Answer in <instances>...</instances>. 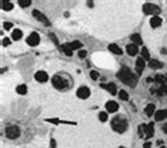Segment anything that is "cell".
Returning <instances> with one entry per match:
<instances>
[{
  "instance_id": "37",
  "label": "cell",
  "mask_w": 167,
  "mask_h": 148,
  "mask_svg": "<svg viewBox=\"0 0 167 148\" xmlns=\"http://www.w3.org/2000/svg\"><path fill=\"white\" fill-rule=\"evenodd\" d=\"M50 144H51V148H55V140H51Z\"/></svg>"
},
{
  "instance_id": "16",
  "label": "cell",
  "mask_w": 167,
  "mask_h": 148,
  "mask_svg": "<svg viewBox=\"0 0 167 148\" xmlns=\"http://www.w3.org/2000/svg\"><path fill=\"white\" fill-rule=\"evenodd\" d=\"M126 52L127 54H129L130 56H133V55H136V54H138L139 52V49H138V45L136 44H129L126 47Z\"/></svg>"
},
{
  "instance_id": "3",
  "label": "cell",
  "mask_w": 167,
  "mask_h": 148,
  "mask_svg": "<svg viewBox=\"0 0 167 148\" xmlns=\"http://www.w3.org/2000/svg\"><path fill=\"white\" fill-rule=\"evenodd\" d=\"M118 78L120 79L123 83H126L127 86L135 88V86L138 85V78L139 76L138 75H135L127 67H123V68H120V70L118 72Z\"/></svg>"
},
{
  "instance_id": "31",
  "label": "cell",
  "mask_w": 167,
  "mask_h": 148,
  "mask_svg": "<svg viewBox=\"0 0 167 148\" xmlns=\"http://www.w3.org/2000/svg\"><path fill=\"white\" fill-rule=\"evenodd\" d=\"M91 78H92L93 81H98V78H99V72H97V70H92V72H91Z\"/></svg>"
},
{
  "instance_id": "28",
  "label": "cell",
  "mask_w": 167,
  "mask_h": 148,
  "mask_svg": "<svg viewBox=\"0 0 167 148\" xmlns=\"http://www.w3.org/2000/svg\"><path fill=\"white\" fill-rule=\"evenodd\" d=\"M119 97H120V100H129V95H127V92H125V90H119Z\"/></svg>"
},
{
  "instance_id": "19",
  "label": "cell",
  "mask_w": 167,
  "mask_h": 148,
  "mask_svg": "<svg viewBox=\"0 0 167 148\" xmlns=\"http://www.w3.org/2000/svg\"><path fill=\"white\" fill-rule=\"evenodd\" d=\"M153 134H154V123H149L146 126V138L153 137Z\"/></svg>"
},
{
  "instance_id": "21",
  "label": "cell",
  "mask_w": 167,
  "mask_h": 148,
  "mask_svg": "<svg viewBox=\"0 0 167 148\" xmlns=\"http://www.w3.org/2000/svg\"><path fill=\"white\" fill-rule=\"evenodd\" d=\"M154 110H156V107H154V104H153V103L147 104V106H146V109H145L146 116H149V117H150V116H153V114H154Z\"/></svg>"
},
{
  "instance_id": "2",
  "label": "cell",
  "mask_w": 167,
  "mask_h": 148,
  "mask_svg": "<svg viewBox=\"0 0 167 148\" xmlns=\"http://www.w3.org/2000/svg\"><path fill=\"white\" fill-rule=\"evenodd\" d=\"M72 85V79L67 74H55L52 76V86L57 90H68Z\"/></svg>"
},
{
  "instance_id": "20",
  "label": "cell",
  "mask_w": 167,
  "mask_h": 148,
  "mask_svg": "<svg viewBox=\"0 0 167 148\" xmlns=\"http://www.w3.org/2000/svg\"><path fill=\"white\" fill-rule=\"evenodd\" d=\"M130 40L136 45H143V40H142V37L139 34H132V35H130Z\"/></svg>"
},
{
  "instance_id": "25",
  "label": "cell",
  "mask_w": 167,
  "mask_h": 148,
  "mask_svg": "<svg viewBox=\"0 0 167 148\" xmlns=\"http://www.w3.org/2000/svg\"><path fill=\"white\" fill-rule=\"evenodd\" d=\"M140 54H142V58L145 59H149V61H150V54H149V49L147 48H145V47H143V48H142V51H140Z\"/></svg>"
},
{
  "instance_id": "6",
  "label": "cell",
  "mask_w": 167,
  "mask_h": 148,
  "mask_svg": "<svg viewBox=\"0 0 167 148\" xmlns=\"http://www.w3.org/2000/svg\"><path fill=\"white\" fill-rule=\"evenodd\" d=\"M143 13H145V14L157 16L160 13V7H159V6H156V4L146 3V4H143Z\"/></svg>"
},
{
  "instance_id": "33",
  "label": "cell",
  "mask_w": 167,
  "mask_h": 148,
  "mask_svg": "<svg viewBox=\"0 0 167 148\" xmlns=\"http://www.w3.org/2000/svg\"><path fill=\"white\" fill-rule=\"evenodd\" d=\"M3 45H4V47L10 45V40H9V38H3Z\"/></svg>"
},
{
  "instance_id": "1",
  "label": "cell",
  "mask_w": 167,
  "mask_h": 148,
  "mask_svg": "<svg viewBox=\"0 0 167 148\" xmlns=\"http://www.w3.org/2000/svg\"><path fill=\"white\" fill-rule=\"evenodd\" d=\"M149 82H153V86L150 88V92L156 96H164L167 95V75H156L154 79H149Z\"/></svg>"
},
{
  "instance_id": "23",
  "label": "cell",
  "mask_w": 167,
  "mask_h": 148,
  "mask_svg": "<svg viewBox=\"0 0 167 148\" xmlns=\"http://www.w3.org/2000/svg\"><path fill=\"white\" fill-rule=\"evenodd\" d=\"M2 9H3L4 11H10L11 9H13V3H11V2H6V0H3V2H2Z\"/></svg>"
},
{
  "instance_id": "17",
  "label": "cell",
  "mask_w": 167,
  "mask_h": 148,
  "mask_svg": "<svg viewBox=\"0 0 167 148\" xmlns=\"http://www.w3.org/2000/svg\"><path fill=\"white\" fill-rule=\"evenodd\" d=\"M149 67L152 68V69H161L163 68V63L157 61V59H150L149 61Z\"/></svg>"
},
{
  "instance_id": "13",
  "label": "cell",
  "mask_w": 167,
  "mask_h": 148,
  "mask_svg": "<svg viewBox=\"0 0 167 148\" xmlns=\"http://www.w3.org/2000/svg\"><path fill=\"white\" fill-rule=\"evenodd\" d=\"M101 88L105 89V90H108L111 95H116V93H119L118 90H116V85H115V83H102Z\"/></svg>"
},
{
  "instance_id": "22",
  "label": "cell",
  "mask_w": 167,
  "mask_h": 148,
  "mask_svg": "<svg viewBox=\"0 0 167 148\" xmlns=\"http://www.w3.org/2000/svg\"><path fill=\"white\" fill-rule=\"evenodd\" d=\"M11 37H13V40H16V41H19L20 38L23 37V31L20 28H16V30H13V35H11Z\"/></svg>"
},
{
  "instance_id": "18",
  "label": "cell",
  "mask_w": 167,
  "mask_h": 148,
  "mask_svg": "<svg viewBox=\"0 0 167 148\" xmlns=\"http://www.w3.org/2000/svg\"><path fill=\"white\" fill-rule=\"evenodd\" d=\"M150 26L153 28H157V27L161 26V19H160L159 16H153L152 19H150Z\"/></svg>"
},
{
  "instance_id": "27",
  "label": "cell",
  "mask_w": 167,
  "mask_h": 148,
  "mask_svg": "<svg viewBox=\"0 0 167 148\" xmlns=\"http://www.w3.org/2000/svg\"><path fill=\"white\" fill-rule=\"evenodd\" d=\"M17 93H19V95H26L27 93V86L26 85H19L17 86Z\"/></svg>"
},
{
  "instance_id": "30",
  "label": "cell",
  "mask_w": 167,
  "mask_h": 148,
  "mask_svg": "<svg viewBox=\"0 0 167 148\" xmlns=\"http://www.w3.org/2000/svg\"><path fill=\"white\" fill-rule=\"evenodd\" d=\"M19 6H21V7H30L31 6V0H19Z\"/></svg>"
},
{
  "instance_id": "39",
  "label": "cell",
  "mask_w": 167,
  "mask_h": 148,
  "mask_svg": "<svg viewBox=\"0 0 167 148\" xmlns=\"http://www.w3.org/2000/svg\"><path fill=\"white\" fill-rule=\"evenodd\" d=\"M120 148H125V147H120Z\"/></svg>"
},
{
  "instance_id": "4",
  "label": "cell",
  "mask_w": 167,
  "mask_h": 148,
  "mask_svg": "<svg viewBox=\"0 0 167 148\" xmlns=\"http://www.w3.org/2000/svg\"><path fill=\"white\" fill-rule=\"evenodd\" d=\"M111 126L112 128L115 130L116 133H125L127 130V121H126V118L123 117V116H116V117L112 118V121H111Z\"/></svg>"
},
{
  "instance_id": "12",
  "label": "cell",
  "mask_w": 167,
  "mask_h": 148,
  "mask_svg": "<svg viewBox=\"0 0 167 148\" xmlns=\"http://www.w3.org/2000/svg\"><path fill=\"white\" fill-rule=\"evenodd\" d=\"M145 67H146V62H145V59L142 58V56L136 59V72H138V75L143 74V69H145Z\"/></svg>"
},
{
  "instance_id": "36",
  "label": "cell",
  "mask_w": 167,
  "mask_h": 148,
  "mask_svg": "<svg viewBox=\"0 0 167 148\" xmlns=\"http://www.w3.org/2000/svg\"><path fill=\"white\" fill-rule=\"evenodd\" d=\"M161 130H163L164 133L167 134V123H166V124H163V126H161Z\"/></svg>"
},
{
  "instance_id": "29",
  "label": "cell",
  "mask_w": 167,
  "mask_h": 148,
  "mask_svg": "<svg viewBox=\"0 0 167 148\" xmlns=\"http://www.w3.org/2000/svg\"><path fill=\"white\" fill-rule=\"evenodd\" d=\"M99 120L102 123L108 121V111H101V113H99Z\"/></svg>"
},
{
  "instance_id": "10",
  "label": "cell",
  "mask_w": 167,
  "mask_h": 148,
  "mask_svg": "<svg viewBox=\"0 0 167 148\" xmlns=\"http://www.w3.org/2000/svg\"><path fill=\"white\" fill-rule=\"evenodd\" d=\"M33 16H34V17H36V19L38 20V21L44 23L45 26H50V21H48V19H47V17H45V16L43 14V13H41L40 10H34V11H33Z\"/></svg>"
},
{
  "instance_id": "14",
  "label": "cell",
  "mask_w": 167,
  "mask_h": 148,
  "mask_svg": "<svg viewBox=\"0 0 167 148\" xmlns=\"http://www.w3.org/2000/svg\"><path fill=\"white\" fill-rule=\"evenodd\" d=\"M167 118V110H157L156 113H154V120L156 121H161V120H166Z\"/></svg>"
},
{
  "instance_id": "7",
  "label": "cell",
  "mask_w": 167,
  "mask_h": 148,
  "mask_svg": "<svg viewBox=\"0 0 167 148\" xmlns=\"http://www.w3.org/2000/svg\"><path fill=\"white\" fill-rule=\"evenodd\" d=\"M38 42H40V35L37 33H31L27 37V44L30 47H36V45H38Z\"/></svg>"
},
{
  "instance_id": "32",
  "label": "cell",
  "mask_w": 167,
  "mask_h": 148,
  "mask_svg": "<svg viewBox=\"0 0 167 148\" xmlns=\"http://www.w3.org/2000/svg\"><path fill=\"white\" fill-rule=\"evenodd\" d=\"M86 54H88V52H86V51H85V49H81V51H79V52H78V55H79V58H82V59H84V58H85V56H86Z\"/></svg>"
},
{
  "instance_id": "24",
  "label": "cell",
  "mask_w": 167,
  "mask_h": 148,
  "mask_svg": "<svg viewBox=\"0 0 167 148\" xmlns=\"http://www.w3.org/2000/svg\"><path fill=\"white\" fill-rule=\"evenodd\" d=\"M68 47H70L72 51H74V49H79L82 47V42H79V41H72V42H68Z\"/></svg>"
},
{
  "instance_id": "38",
  "label": "cell",
  "mask_w": 167,
  "mask_h": 148,
  "mask_svg": "<svg viewBox=\"0 0 167 148\" xmlns=\"http://www.w3.org/2000/svg\"><path fill=\"white\" fill-rule=\"evenodd\" d=\"M161 54H163V55H166V54H167V49H164V48H161Z\"/></svg>"
},
{
  "instance_id": "9",
  "label": "cell",
  "mask_w": 167,
  "mask_h": 148,
  "mask_svg": "<svg viewBox=\"0 0 167 148\" xmlns=\"http://www.w3.org/2000/svg\"><path fill=\"white\" fill-rule=\"evenodd\" d=\"M34 78H36V81H37V82L44 83V82L48 81V74H47V72H44V70H38V72H36Z\"/></svg>"
},
{
  "instance_id": "15",
  "label": "cell",
  "mask_w": 167,
  "mask_h": 148,
  "mask_svg": "<svg viewBox=\"0 0 167 148\" xmlns=\"http://www.w3.org/2000/svg\"><path fill=\"white\" fill-rule=\"evenodd\" d=\"M108 48H109V51H111L112 54H115V55H122V54H123L122 48H120L119 45H116V44H111Z\"/></svg>"
},
{
  "instance_id": "5",
  "label": "cell",
  "mask_w": 167,
  "mask_h": 148,
  "mask_svg": "<svg viewBox=\"0 0 167 148\" xmlns=\"http://www.w3.org/2000/svg\"><path fill=\"white\" fill-rule=\"evenodd\" d=\"M6 137L9 140H16L20 137V128L17 126H9L6 128Z\"/></svg>"
},
{
  "instance_id": "34",
  "label": "cell",
  "mask_w": 167,
  "mask_h": 148,
  "mask_svg": "<svg viewBox=\"0 0 167 148\" xmlns=\"http://www.w3.org/2000/svg\"><path fill=\"white\" fill-rule=\"evenodd\" d=\"M3 27H4L6 30H10V28H11V23H4Z\"/></svg>"
},
{
  "instance_id": "35",
  "label": "cell",
  "mask_w": 167,
  "mask_h": 148,
  "mask_svg": "<svg viewBox=\"0 0 167 148\" xmlns=\"http://www.w3.org/2000/svg\"><path fill=\"white\" fill-rule=\"evenodd\" d=\"M143 148H152V143H145V145H143Z\"/></svg>"
},
{
  "instance_id": "11",
  "label": "cell",
  "mask_w": 167,
  "mask_h": 148,
  "mask_svg": "<svg viewBox=\"0 0 167 148\" xmlns=\"http://www.w3.org/2000/svg\"><path fill=\"white\" fill-rule=\"evenodd\" d=\"M105 107H106V111H108V113H115V111H118L119 104L116 103V102H113V100H109V102H106Z\"/></svg>"
},
{
  "instance_id": "26",
  "label": "cell",
  "mask_w": 167,
  "mask_h": 148,
  "mask_svg": "<svg viewBox=\"0 0 167 148\" xmlns=\"http://www.w3.org/2000/svg\"><path fill=\"white\" fill-rule=\"evenodd\" d=\"M61 48H63V52L65 54V55H68V56L72 55V49H71L70 47H68V44H64L63 47H61Z\"/></svg>"
},
{
  "instance_id": "8",
  "label": "cell",
  "mask_w": 167,
  "mask_h": 148,
  "mask_svg": "<svg viewBox=\"0 0 167 148\" xmlns=\"http://www.w3.org/2000/svg\"><path fill=\"white\" fill-rule=\"evenodd\" d=\"M89 95H91V90H89V88H86V86H81V88L77 90V96H78L79 99H88Z\"/></svg>"
}]
</instances>
